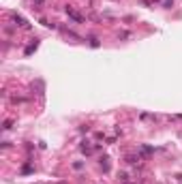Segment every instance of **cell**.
Returning a JSON list of instances; mask_svg holds the SVG:
<instances>
[{"mask_svg":"<svg viewBox=\"0 0 182 184\" xmlns=\"http://www.w3.org/2000/svg\"><path fill=\"white\" fill-rule=\"evenodd\" d=\"M67 15L71 17V20H75L77 24H84V17H81V15H79L77 11H73V9H71V7H67Z\"/></svg>","mask_w":182,"mask_h":184,"instance_id":"6da1fadb","label":"cell"},{"mask_svg":"<svg viewBox=\"0 0 182 184\" xmlns=\"http://www.w3.org/2000/svg\"><path fill=\"white\" fill-rule=\"evenodd\" d=\"M13 22H15L17 26H24V28H28V22H26L22 15H13Z\"/></svg>","mask_w":182,"mask_h":184,"instance_id":"7a4b0ae2","label":"cell"},{"mask_svg":"<svg viewBox=\"0 0 182 184\" xmlns=\"http://www.w3.org/2000/svg\"><path fill=\"white\" fill-rule=\"evenodd\" d=\"M90 45H92V47H99V41L94 39V36H92V39H90Z\"/></svg>","mask_w":182,"mask_h":184,"instance_id":"3957f363","label":"cell"},{"mask_svg":"<svg viewBox=\"0 0 182 184\" xmlns=\"http://www.w3.org/2000/svg\"><path fill=\"white\" fill-rule=\"evenodd\" d=\"M45 2V0H34V4H43Z\"/></svg>","mask_w":182,"mask_h":184,"instance_id":"277c9868","label":"cell"}]
</instances>
